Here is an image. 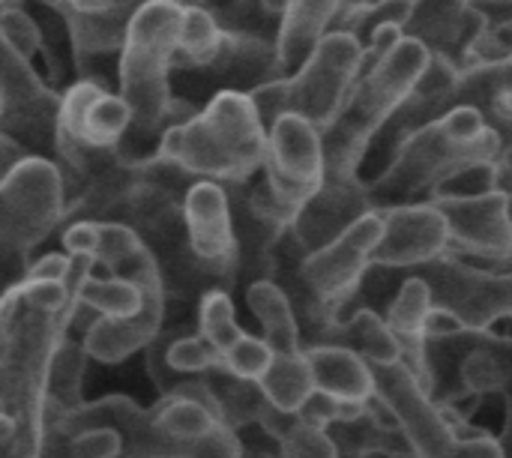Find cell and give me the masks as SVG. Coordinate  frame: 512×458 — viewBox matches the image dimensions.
Segmentation results:
<instances>
[{"label": "cell", "mask_w": 512, "mask_h": 458, "mask_svg": "<svg viewBox=\"0 0 512 458\" xmlns=\"http://www.w3.org/2000/svg\"><path fill=\"white\" fill-rule=\"evenodd\" d=\"M183 6L171 0H150L144 3L126 33V45L120 51V75H117V96L129 105L132 123L126 138L117 144L114 156L129 165L141 168L159 156L162 135L177 123L171 111L177 99L171 93V69L180 39Z\"/></svg>", "instance_id": "obj_1"}, {"label": "cell", "mask_w": 512, "mask_h": 458, "mask_svg": "<svg viewBox=\"0 0 512 458\" xmlns=\"http://www.w3.org/2000/svg\"><path fill=\"white\" fill-rule=\"evenodd\" d=\"M267 129L249 93L222 90L204 105L174 123L159 144V156L177 165L192 180H213L222 186L249 183L264 168Z\"/></svg>", "instance_id": "obj_2"}, {"label": "cell", "mask_w": 512, "mask_h": 458, "mask_svg": "<svg viewBox=\"0 0 512 458\" xmlns=\"http://www.w3.org/2000/svg\"><path fill=\"white\" fill-rule=\"evenodd\" d=\"M501 138L477 108H453L414 129L393 153L387 171L366 183L375 210L423 204L435 189L465 165L498 162Z\"/></svg>", "instance_id": "obj_3"}, {"label": "cell", "mask_w": 512, "mask_h": 458, "mask_svg": "<svg viewBox=\"0 0 512 458\" xmlns=\"http://www.w3.org/2000/svg\"><path fill=\"white\" fill-rule=\"evenodd\" d=\"M429 60L432 54L420 39L402 36L384 60L360 72L342 114L321 132L327 177H360L372 141L414 96Z\"/></svg>", "instance_id": "obj_4"}, {"label": "cell", "mask_w": 512, "mask_h": 458, "mask_svg": "<svg viewBox=\"0 0 512 458\" xmlns=\"http://www.w3.org/2000/svg\"><path fill=\"white\" fill-rule=\"evenodd\" d=\"M363 54L366 45L357 36L330 30L294 75L267 81L249 93L264 129L282 114H300L321 132L333 126L360 78Z\"/></svg>", "instance_id": "obj_5"}, {"label": "cell", "mask_w": 512, "mask_h": 458, "mask_svg": "<svg viewBox=\"0 0 512 458\" xmlns=\"http://www.w3.org/2000/svg\"><path fill=\"white\" fill-rule=\"evenodd\" d=\"M512 102V51L495 60H483V63H471L462 66L456 81L429 99H417L411 96L399 114L384 126V132L372 141L363 165H360V180L366 177V183H372L375 177H381L393 159V153L399 150V144L420 126L438 120L441 114L453 111V108H477L483 117L510 105Z\"/></svg>", "instance_id": "obj_6"}, {"label": "cell", "mask_w": 512, "mask_h": 458, "mask_svg": "<svg viewBox=\"0 0 512 458\" xmlns=\"http://www.w3.org/2000/svg\"><path fill=\"white\" fill-rule=\"evenodd\" d=\"M399 273L423 279L432 309L450 315L462 330L486 333L512 318V273L486 270L453 252Z\"/></svg>", "instance_id": "obj_7"}, {"label": "cell", "mask_w": 512, "mask_h": 458, "mask_svg": "<svg viewBox=\"0 0 512 458\" xmlns=\"http://www.w3.org/2000/svg\"><path fill=\"white\" fill-rule=\"evenodd\" d=\"M66 213V183L60 165L48 156L21 159L0 177V249L27 255Z\"/></svg>", "instance_id": "obj_8"}, {"label": "cell", "mask_w": 512, "mask_h": 458, "mask_svg": "<svg viewBox=\"0 0 512 458\" xmlns=\"http://www.w3.org/2000/svg\"><path fill=\"white\" fill-rule=\"evenodd\" d=\"M372 378L375 402L405 438L411 458H453L459 444L456 426L417 375L402 363H384L372 366Z\"/></svg>", "instance_id": "obj_9"}, {"label": "cell", "mask_w": 512, "mask_h": 458, "mask_svg": "<svg viewBox=\"0 0 512 458\" xmlns=\"http://www.w3.org/2000/svg\"><path fill=\"white\" fill-rule=\"evenodd\" d=\"M261 177L270 186V192L279 198V204H285L297 216V210L327 180L321 129L300 114H282L267 129V153H264Z\"/></svg>", "instance_id": "obj_10"}, {"label": "cell", "mask_w": 512, "mask_h": 458, "mask_svg": "<svg viewBox=\"0 0 512 458\" xmlns=\"http://www.w3.org/2000/svg\"><path fill=\"white\" fill-rule=\"evenodd\" d=\"M57 114L60 96L0 33V135L18 141L30 156H42L45 144L57 147Z\"/></svg>", "instance_id": "obj_11"}, {"label": "cell", "mask_w": 512, "mask_h": 458, "mask_svg": "<svg viewBox=\"0 0 512 458\" xmlns=\"http://www.w3.org/2000/svg\"><path fill=\"white\" fill-rule=\"evenodd\" d=\"M381 234H384V219L378 210H369L342 237L303 258V276L309 288L336 318L342 306L357 294L360 282L366 279Z\"/></svg>", "instance_id": "obj_12"}, {"label": "cell", "mask_w": 512, "mask_h": 458, "mask_svg": "<svg viewBox=\"0 0 512 458\" xmlns=\"http://www.w3.org/2000/svg\"><path fill=\"white\" fill-rule=\"evenodd\" d=\"M132 123L129 105L90 81H78L60 96L57 153L72 159L81 150H117Z\"/></svg>", "instance_id": "obj_13"}, {"label": "cell", "mask_w": 512, "mask_h": 458, "mask_svg": "<svg viewBox=\"0 0 512 458\" xmlns=\"http://www.w3.org/2000/svg\"><path fill=\"white\" fill-rule=\"evenodd\" d=\"M183 225L189 237V249L195 258L210 267L222 282H231V276L240 267L237 258V231H234V210L231 195L222 183L213 180H195L183 201Z\"/></svg>", "instance_id": "obj_14"}, {"label": "cell", "mask_w": 512, "mask_h": 458, "mask_svg": "<svg viewBox=\"0 0 512 458\" xmlns=\"http://www.w3.org/2000/svg\"><path fill=\"white\" fill-rule=\"evenodd\" d=\"M447 219L450 252H465L471 261H501L512 255V210L504 189L477 198H435Z\"/></svg>", "instance_id": "obj_15"}, {"label": "cell", "mask_w": 512, "mask_h": 458, "mask_svg": "<svg viewBox=\"0 0 512 458\" xmlns=\"http://www.w3.org/2000/svg\"><path fill=\"white\" fill-rule=\"evenodd\" d=\"M378 213L384 219V234L372 255V267L411 270L450 252L447 219L432 201L381 207Z\"/></svg>", "instance_id": "obj_16"}, {"label": "cell", "mask_w": 512, "mask_h": 458, "mask_svg": "<svg viewBox=\"0 0 512 458\" xmlns=\"http://www.w3.org/2000/svg\"><path fill=\"white\" fill-rule=\"evenodd\" d=\"M369 210H375V204L360 177H327L324 186L297 210L288 234L303 258H309L342 237Z\"/></svg>", "instance_id": "obj_17"}, {"label": "cell", "mask_w": 512, "mask_h": 458, "mask_svg": "<svg viewBox=\"0 0 512 458\" xmlns=\"http://www.w3.org/2000/svg\"><path fill=\"white\" fill-rule=\"evenodd\" d=\"M462 387L471 399L501 396L504 402V458H512V336L468 330V357L462 363Z\"/></svg>", "instance_id": "obj_18"}, {"label": "cell", "mask_w": 512, "mask_h": 458, "mask_svg": "<svg viewBox=\"0 0 512 458\" xmlns=\"http://www.w3.org/2000/svg\"><path fill=\"white\" fill-rule=\"evenodd\" d=\"M165 297H168L165 291L153 294L147 306L132 318H93L81 336V348L87 360L114 366L150 348L159 339V330L165 321Z\"/></svg>", "instance_id": "obj_19"}, {"label": "cell", "mask_w": 512, "mask_h": 458, "mask_svg": "<svg viewBox=\"0 0 512 458\" xmlns=\"http://www.w3.org/2000/svg\"><path fill=\"white\" fill-rule=\"evenodd\" d=\"M384 318L399 342V363L411 375H417L429 390V375H426V345H429V318H432L429 285L417 276H405Z\"/></svg>", "instance_id": "obj_20"}, {"label": "cell", "mask_w": 512, "mask_h": 458, "mask_svg": "<svg viewBox=\"0 0 512 458\" xmlns=\"http://www.w3.org/2000/svg\"><path fill=\"white\" fill-rule=\"evenodd\" d=\"M345 0H291L279 30H276V57L282 78L294 75L318 42L333 30Z\"/></svg>", "instance_id": "obj_21"}, {"label": "cell", "mask_w": 512, "mask_h": 458, "mask_svg": "<svg viewBox=\"0 0 512 458\" xmlns=\"http://www.w3.org/2000/svg\"><path fill=\"white\" fill-rule=\"evenodd\" d=\"M306 360L315 378V390L339 399V402H372L375 378L372 366L348 348L339 345H312L306 348Z\"/></svg>", "instance_id": "obj_22"}, {"label": "cell", "mask_w": 512, "mask_h": 458, "mask_svg": "<svg viewBox=\"0 0 512 458\" xmlns=\"http://www.w3.org/2000/svg\"><path fill=\"white\" fill-rule=\"evenodd\" d=\"M246 306L261 327V339L273 354H300L303 330L288 294L273 279H255L246 285Z\"/></svg>", "instance_id": "obj_23"}, {"label": "cell", "mask_w": 512, "mask_h": 458, "mask_svg": "<svg viewBox=\"0 0 512 458\" xmlns=\"http://www.w3.org/2000/svg\"><path fill=\"white\" fill-rule=\"evenodd\" d=\"M321 345H339L363 357L369 366L399 363V342L384 315L372 309H354L324 336Z\"/></svg>", "instance_id": "obj_24"}, {"label": "cell", "mask_w": 512, "mask_h": 458, "mask_svg": "<svg viewBox=\"0 0 512 458\" xmlns=\"http://www.w3.org/2000/svg\"><path fill=\"white\" fill-rule=\"evenodd\" d=\"M150 420L156 432L174 444H195L204 435H210L216 426H222L216 405L198 396H183V393L162 396V402L150 408Z\"/></svg>", "instance_id": "obj_25"}, {"label": "cell", "mask_w": 512, "mask_h": 458, "mask_svg": "<svg viewBox=\"0 0 512 458\" xmlns=\"http://www.w3.org/2000/svg\"><path fill=\"white\" fill-rule=\"evenodd\" d=\"M264 399L270 408L282 414H300L309 396L315 393V378L306 360V351L300 354H273V363L258 381Z\"/></svg>", "instance_id": "obj_26"}, {"label": "cell", "mask_w": 512, "mask_h": 458, "mask_svg": "<svg viewBox=\"0 0 512 458\" xmlns=\"http://www.w3.org/2000/svg\"><path fill=\"white\" fill-rule=\"evenodd\" d=\"M222 45H225V27L216 21V15L207 6H189L183 9V21H180L174 69H204L222 54Z\"/></svg>", "instance_id": "obj_27"}, {"label": "cell", "mask_w": 512, "mask_h": 458, "mask_svg": "<svg viewBox=\"0 0 512 458\" xmlns=\"http://www.w3.org/2000/svg\"><path fill=\"white\" fill-rule=\"evenodd\" d=\"M414 15V0H372V3H342V12L333 24V30L357 36L363 45L375 36V30L396 24L408 27Z\"/></svg>", "instance_id": "obj_28"}, {"label": "cell", "mask_w": 512, "mask_h": 458, "mask_svg": "<svg viewBox=\"0 0 512 458\" xmlns=\"http://www.w3.org/2000/svg\"><path fill=\"white\" fill-rule=\"evenodd\" d=\"M198 333L219 351L225 354L246 330L237 321L234 300L225 288H213L201 297L198 303Z\"/></svg>", "instance_id": "obj_29"}, {"label": "cell", "mask_w": 512, "mask_h": 458, "mask_svg": "<svg viewBox=\"0 0 512 458\" xmlns=\"http://www.w3.org/2000/svg\"><path fill=\"white\" fill-rule=\"evenodd\" d=\"M159 357L165 369L177 378H201L222 366V354L201 333H186V336L165 342Z\"/></svg>", "instance_id": "obj_30"}, {"label": "cell", "mask_w": 512, "mask_h": 458, "mask_svg": "<svg viewBox=\"0 0 512 458\" xmlns=\"http://www.w3.org/2000/svg\"><path fill=\"white\" fill-rule=\"evenodd\" d=\"M501 189V165L498 162H474L450 174L429 201L435 198H477Z\"/></svg>", "instance_id": "obj_31"}, {"label": "cell", "mask_w": 512, "mask_h": 458, "mask_svg": "<svg viewBox=\"0 0 512 458\" xmlns=\"http://www.w3.org/2000/svg\"><path fill=\"white\" fill-rule=\"evenodd\" d=\"M273 363V351L261 336L243 333L225 354H222V369L231 372L240 381H252L258 384L261 375L267 372V366Z\"/></svg>", "instance_id": "obj_32"}, {"label": "cell", "mask_w": 512, "mask_h": 458, "mask_svg": "<svg viewBox=\"0 0 512 458\" xmlns=\"http://www.w3.org/2000/svg\"><path fill=\"white\" fill-rule=\"evenodd\" d=\"M279 458H336V447L327 429H318L297 417L291 432L279 441Z\"/></svg>", "instance_id": "obj_33"}, {"label": "cell", "mask_w": 512, "mask_h": 458, "mask_svg": "<svg viewBox=\"0 0 512 458\" xmlns=\"http://www.w3.org/2000/svg\"><path fill=\"white\" fill-rule=\"evenodd\" d=\"M66 458H123V438L108 426L75 432L66 438Z\"/></svg>", "instance_id": "obj_34"}, {"label": "cell", "mask_w": 512, "mask_h": 458, "mask_svg": "<svg viewBox=\"0 0 512 458\" xmlns=\"http://www.w3.org/2000/svg\"><path fill=\"white\" fill-rule=\"evenodd\" d=\"M453 426H456V435H459L453 458H504L501 441L492 438L489 432H477L462 420H453Z\"/></svg>", "instance_id": "obj_35"}, {"label": "cell", "mask_w": 512, "mask_h": 458, "mask_svg": "<svg viewBox=\"0 0 512 458\" xmlns=\"http://www.w3.org/2000/svg\"><path fill=\"white\" fill-rule=\"evenodd\" d=\"M489 36H510L512 33V0H474L468 3Z\"/></svg>", "instance_id": "obj_36"}, {"label": "cell", "mask_w": 512, "mask_h": 458, "mask_svg": "<svg viewBox=\"0 0 512 458\" xmlns=\"http://www.w3.org/2000/svg\"><path fill=\"white\" fill-rule=\"evenodd\" d=\"M30 153L18 144V141H12L9 135H0V177H6L21 159H27Z\"/></svg>", "instance_id": "obj_37"}, {"label": "cell", "mask_w": 512, "mask_h": 458, "mask_svg": "<svg viewBox=\"0 0 512 458\" xmlns=\"http://www.w3.org/2000/svg\"><path fill=\"white\" fill-rule=\"evenodd\" d=\"M495 132H498V138H501V153L504 150H512V111L510 108H498V111H492V114H486L483 117Z\"/></svg>", "instance_id": "obj_38"}, {"label": "cell", "mask_w": 512, "mask_h": 458, "mask_svg": "<svg viewBox=\"0 0 512 458\" xmlns=\"http://www.w3.org/2000/svg\"><path fill=\"white\" fill-rule=\"evenodd\" d=\"M498 165H501V189L510 195V210H512V150H504V153H501Z\"/></svg>", "instance_id": "obj_39"}, {"label": "cell", "mask_w": 512, "mask_h": 458, "mask_svg": "<svg viewBox=\"0 0 512 458\" xmlns=\"http://www.w3.org/2000/svg\"><path fill=\"white\" fill-rule=\"evenodd\" d=\"M123 0H75V9L72 12H102V9H111Z\"/></svg>", "instance_id": "obj_40"}, {"label": "cell", "mask_w": 512, "mask_h": 458, "mask_svg": "<svg viewBox=\"0 0 512 458\" xmlns=\"http://www.w3.org/2000/svg\"><path fill=\"white\" fill-rule=\"evenodd\" d=\"M9 297H6V291L0 294V345L6 342V333H9Z\"/></svg>", "instance_id": "obj_41"}, {"label": "cell", "mask_w": 512, "mask_h": 458, "mask_svg": "<svg viewBox=\"0 0 512 458\" xmlns=\"http://www.w3.org/2000/svg\"><path fill=\"white\" fill-rule=\"evenodd\" d=\"M39 3H45L51 12H57L60 18H66L72 9H75V0H39Z\"/></svg>", "instance_id": "obj_42"}, {"label": "cell", "mask_w": 512, "mask_h": 458, "mask_svg": "<svg viewBox=\"0 0 512 458\" xmlns=\"http://www.w3.org/2000/svg\"><path fill=\"white\" fill-rule=\"evenodd\" d=\"M468 261H471V258H468ZM474 264H480V267H486V270H498V273H512V255L501 258V261H474Z\"/></svg>", "instance_id": "obj_43"}, {"label": "cell", "mask_w": 512, "mask_h": 458, "mask_svg": "<svg viewBox=\"0 0 512 458\" xmlns=\"http://www.w3.org/2000/svg\"><path fill=\"white\" fill-rule=\"evenodd\" d=\"M243 458H279V450L276 453H264V450H246L243 447Z\"/></svg>", "instance_id": "obj_44"}, {"label": "cell", "mask_w": 512, "mask_h": 458, "mask_svg": "<svg viewBox=\"0 0 512 458\" xmlns=\"http://www.w3.org/2000/svg\"><path fill=\"white\" fill-rule=\"evenodd\" d=\"M462 3H474V0H462Z\"/></svg>", "instance_id": "obj_45"}, {"label": "cell", "mask_w": 512, "mask_h": 458, "mask_svg": "<svg viewBox=\"0 0 512 458\" xmlns=\"http://www.w3.org/2000/svg\"><path fill=\"white\" fill-rule=\"evenodd\" d=\"M504 108H510V111H512V102H510V105H504Z\"/></svg>", "instance_id": "obj_46"}, {"label": "cell", "mask_w": 512, "mask_h": 458, "mask_svg": "<svg viewBox=\"0 0 512 458\" xmlns=\"http://www.w3.org/2000/svg\"><path fill=\"white\" fill-rule=\"evenodd\" d=\"M240 458H243V456H240Z\"/></svg>", "instance_id": "obj_47"}]
</instances>
